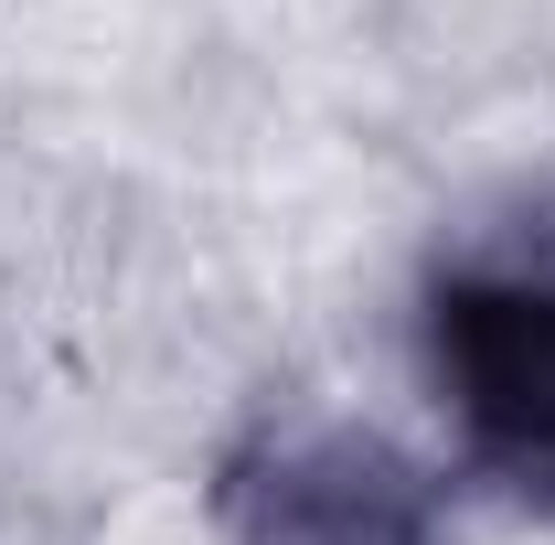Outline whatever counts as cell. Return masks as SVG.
I'll use <instances>...</instances> for the list:
<instances>
[{
  "mask_svg": "<svg viewBox=\"0 0 555 545\" xmlns=\"http://www.w3.org/2000/svg\"><path fill=\"white\" fill-rule=\"evenodd\" d=\"M416 375L460 471L555 524V214L481 225L416 278Z\"/></svg>",
  "mask_w": 555,
  "mask_h": 545,
  "instance_id": "obj_1",
  "label": "cell"
},
{
  "mask_svg": "<svg viewBox=\"0 0 555 545\" xmlns=\"http://www.w3.org/2000/svg\"><path fill=\"white\" fill-rule=\"evenodd\" d=\"M204 503L224 545H438L449 524L438 471L363 417H257Z\"/></svg>",
  "mask_w": 555,
  "mask_h": 545,
  "instance_id": "obj_2",
  "label": "cell"
}]
</instances>
